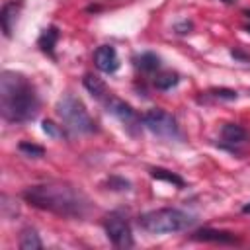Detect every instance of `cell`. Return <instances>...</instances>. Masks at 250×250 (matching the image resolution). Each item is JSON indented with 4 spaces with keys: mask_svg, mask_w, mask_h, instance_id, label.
Here are the masks:
<instances>
[{
    "mask_svg": "<svg viewBox=\"0 0 250 250\" xmlns=\"http://www.w3.org/2000/svg\"><path fill=\"white\" fill-rule=\"evenodd\" d=\"M230 57H232L234 61H238V62L250 64V53H244V51H240V49H232V51H230Z\"/></svg>",
    "mask_w": 250,
    "mask_h": 250,
    "instance_id": "23",
    "label": "cell"
},
{
    "mask_svg": "<svg viewBox=\"0 0 250 250\" xmlns=\"http://www.w3.org/2000/svg\"><path fill=\"white\" fill-rule=\"evenodd\" d=\"M18 150H20L23 156H27V158H43V156H45V148H43L41 145L31 143V141H21V143L18 145Z\"/></svg>",
    "mask_w": 250,
    "mask_h": 250,
    "instance_id": "18",
    "label": "cell"
},
{
    "mask_svg": "<svg viewBox=\"0 0 250 250\" xmlns=\"http://www.w3.org/2000/svg\"><path fill=\"white\" fill-rule=\"evenodd\" d=\"M39 94L33 82L16 70H2L0 74V111L4 121L20 125L35 119L39 111Z\"/></svg>",
    "mask_w": 250,
    "mask_h": 250,
    "instance_id": "2",
    "label": "cell"
},
{
    "mask_svg": "<svg viewBox=\"0 0 250 250\" xmlns=\"http://www.w3.org/2000/svg\"><path fill=\"white\" fill-rule=\"evenodd\" d=\"M248 141H250V135L244 127H240L238 123H223L221 148H225L232 154H240V146H244Z\"/></svg>",
    "mask_w": 250,
    "mask_h": 250,
    "instance_id": "8",
    "label": "cell"
},
{
    "mask_svg": "<svg viewBox=\"0 0 250 250\" xmlns=\"http://www.w3.org/2000/svg\"><path fill=\"white\" fill-rule=\"evenodd\" d=\"M82 86L88 90V94H90L94 100H98V102H102V104L111 96V92L107 90L105 82H104L100 76L92 74V72H86V74H84V78H82Z\"/></svg>",
    "mask_w": 250,
    "mask_h": 250,
    "instance_id": "12",
    "label": "cell"
},
{
    "mask_svg": "<svg viewBox=\"0 0 250 250\" xmlns=\"http://www.w3.org/2000/svg\"><path fill=\"white\" fill-rule=\"evenodd\" d=\"M105 186H107V189H111V191H129V189L133 188V184H131L129 180H125L123 176H115V174L105 180Z\"/></svg>",
    "mask_w": 250,
    "mask_h": 250,
    "instance_id": "20",
    "label": "cell"
},
{
    "mask_svg": "<svg viewBox=\"0 0 250 250\" xmlns=\"http://www.w3.org/2000/svg\"><path fill=\"white\" fill-rule=\"evenodd\" d=\"M59 39H61L59 27H57V25H49V27H45V29L39 33V37H37V47H39L47 57L55 59V47H57Z\"/></svg>",
    "mask_w": 250,
    "mask_h": 250,
    "instance_id": "13",
    "label": "cell"
},
{
    "mask_svg": "<svg viewBox=\"0 0 250 250\" xmlns=\"http://www.w3.org/2000/svg\"><path fill=\"white\" fill-rule=\"evenodd\" d=\"M141 121L143 125L156 137L160 139H166V141H178L182 143L184 141V133L178 125V119L168 113L166 109L162 107H152V109H146L143 115H141Z\"/></svg>",
    "mask_w": 250,
    "mask_h": 250,
    "instance_id": "5",
    "label": "cell"
},
{
    "mask_svg": "<svg viewBox=\"0 0 250 250\" xmlns=\"http://www.w3.org/2000/svg\"><path fill=\"white\" fill-rule=\"evenodd\" d=\"M221 2H223V4H227V6H232V4H236L238 0H221Z\"/></svg>",
    "mask_w": 250,
    "mask_h": 250,
    "instance_id": "25",
    "label": "cell"
},
{
    "mask_svg": "<svg viewBox=\"0 0 250 250\" xmlns=\"http://www.w3.org/2000/svg\"><path fill=\"white\" fill-rule=\"evenodd\" d=\"M23 8V0H6L2 4V10H0V25H2V31L4 35L10 39L12 33H14V27H16V21H18V16Z\"/></svg>",
    "mask_w": 250,
    "mask_h": 250,
    "instance_id": "11",
    "label": "cell"
},
{
    "mask_svg": "<svg viewBox=\"0 0 250 250\" xmlns=\"http://www.w3.org/2000/svg\"><path fill=\"white\" fill-rule=\"evenodd\" d=\"M178 82H180V74H178V72H174V70H164V72L156 74V78H154V88H156V90H162V92H168V90H172L174 86H178Z\"/></svg>",
    "mask_w": 250,
    "mask_h": 250,
    "instance_id": "17",
    "label": "cell"
},
{
    "mask_svg": "<svg viewBox=\"0 0 250 250\" xmlns=\"http://www.w3.org/2000/svg\"><path fill=\"white\" fill-rule=\"evenodd\" d=\"M242 14H244V16L250 20V8H244V10H242Z\"/></svg>",
    "mask_w": 250,
    "mask_h": 250,
    "instance_id": "26",
    "label": "cell"
},
{
    "mask_svg": "<svg viewBox=\"0 0 250 250\" xmlns=\"http://www.w3.org/2000/svg\"><path fill=\"white\" fill-rule=\"evenodd\" d=\"M55 109H57V115L61 117V121H62L64 129L68 133H72V135H90V133L98 131L96 121L88 113L86 105L74 94H64L57 102Z\"/></svg>",
    "mask_w": 250,
    "mask_h": 250,
    "instance_id": "4",
    "label": "cell"
},
{
    "mask_svg": "<svg viewBox=\"0 0 250 250\" xmlns=\"http://www.w3.org/2000/svg\"><path fill=\"white\" fill-rule=\"evenodd\" d=\"M207 94L215 100H227V102H232L238 98V92L232 90V88H209Z\"/></svg>",
    "mask_w": 250,
    "mask_h": 250,
    "instance_id": "21",
    "label": "cell"
},
{
    "mask_svg": "<svg viewBox=\"0 0 250 250\" xmlns=\"http://www.w3.org/2000/svg\"><path fill=\"white\" fill-rule=\"evenodd\" d=\"M20 248L21 250H37V248H43V242L37 234V230L33 227H25L20 234Z\"/></svg>",
    "mask_w": 250,
    "mask_h": 250,
    "instance_id": "16",
    "label": "cell"
},
{
    "mask_svg": "<svg viewBox=\"0 0 250 250\" xmlns=\"http://www.w3.org/2000/svg\"><path fill=\"white\" fill-rule=\"evenodd\" d=\"M191 240L197 242H213V244H238L240 238L230 232V230H223V229H213V227H203L197 229L189 234Z\"/></svg>",
    "mask_w": 250,
    "mask_h": 250,
    "instance_id": "9",
    "label": "cell"
},
{
    "mask_svg": "<svg viewBox=\"0 0 250 250\" xmlns=\"http://www.w3.org/2000/svg\"><path fill=\"white\" fill-rule=\"evenodd\" d=\"M148 172H150V176H152L154 180H158V182L172 184V186H176V188H180V189L186 188V180H184L182 176H178L176 172H172V170H166V168H160V166H150Z\"/></svg>",
    "mask_w": 250,
    "mask_h": 250,
    "instance_id": "15",
    "label": "cell"
},
{
    "mask_svg": "<svg viewBox=\"0 0 250 250\" xmlns=\"http://www.w3.org/2000/svg\"><path fill=\"white\" fill-rule=\"evenodd\" d=\"M94 64L98 70L105 72V74H113L117 72L119 68V57H117V51L113 45H100L96 51H94Z\"/></svg>",
    "mask_w": 250,
    "mask_h": 250,
    "instance_id": "10",
    "label": "cell"
},
{
    "mask_svg": "<svg viewBox=\"0 0 250 250\" xmlns=\"http://www.w3.org/2000/svg\"><path fill=\"white\" fill-rule=\"evenodd\" d=\"M195 215L176 209V207H160L152 211H145L137 217V225L148 234H172L189 229L195 223Z\"/></svg>",
    "mask_w": 250,
    "mask_h": 250,
    "instance_id": "3",
    "label": "cell"
},
{
    "mask_svg": "<svg viewBox=\"0 0 250 250\" xmlns=\"http://www.w3.org/2000/svg\"><path fill=\"white\" fill-rule=\"evenodd\" d=\"M104 230L109 238V242L115 248H133L135 238L131 230V223L123 211H111L104 219Z\"/></svg>",
    "mask_w": 250,
    "mask_h": 250,
    "instance_id": "6",
    "label": "cell"
},
{
    "mask_svg": "<svg viewBox=\"0 0 250 250\" xmlns=\"http://www.w3.org/2000/svg\"><path fill=\"white\" fill-rule=\"evenodd\" d=\"M104 105H105V109H107V113H111L113 117H117L121 123H123V127L131 133V135H137L139 131H141V115L133 109V105L131 104H127L125 100H121V98H117V96H109L105 102H104Z\"/></svg>",
    "mask_w": 250,
    "mask_h": 250,
    "instance_id": "7",
    "label": "cell"
},
{
    "mask_svg": "<svg viewBox=\"0 0 250 250\" xmlns=\"http://www.w3.org/2000/svg\"><path fill=\"white\" fill-rule=\"evenodd\" d=\"M133 61H135V66H137L141 72H146V74L156 72V70L160 68V57H158L156 53H152V51H145V53L137 55Z\"/></svg>",
    "mask_w": 250,
    "mask_h": 250,
    "instance_id": "14",
    "label": "cell"
},
{
    "mask_svg": "<svg viewBox=\"0 0 250 250\" xmlns=\"http://www.w3.org/2000/svg\"><path fill=\"white\" fill-rule=\"evenodd\" d=\"M242 213H246V215H250V203H246V205H242Z\"/></svg>",
    "mask_w": 250,
    "mask_h": 250,
    "instance_id": "24",
    "label": "cell"
},
{
    "mask_svg": "<svg viewBox=\"0 0 250 250\" xmlns=\"http://www.w3.org/2000/svg\"><path fill=\"white\" fill-rule=\"evenodd\" d=\"M191 29H193V23L188 21V20H182V21H178V23L174 25V31H176L178 35H186V33H189Z\"/></svg>",
    "mask_w": 250,
    "mask_h": 250,
    "instance_id": "22",
    "label": "cell"
},
{
    "mask_svg": "<svg viewBox=\"0 0 250 250\" xmlns=\"http://www.w3.org/2000/svg\"><path fill=\"white\" fill-rule=\"evenodd\" d=\"M244 31H246V33H250V23H248V25H244Z\"/></svg>",
    "mask_w": 250,
    "mask_h": 250,
    "instance_id": "27",
    "label": "cell"
},
{
    "mask_svg": "<svg viewBox=\"0 0 250 250\" xmlns=\"http://www.w3.org/2000/svg\"><path fill=\"white\" fill-rule=\"evenodd\" d=\"M21 199L41 211L53 213L62 219H86L92 213V201L88 195L66 182H43L33 184L21 191Z\"/></svg>",
    "mask_w": 250,
    "mask_h": 250,
    "instance_id": "1",
    "label": "cell"
},
{
    "mask_svg": "<svg viewBox=\"0 0 250 250\" xmlns=\"http://www.w3.org/2000/svg\"><path fill=\"white\" fill-rule=\"evenodd\" d=\"M41 129H43V133L45 135H49V137H53V139H62V137H66V129H62L61 125H57L55 121H51V119H43L41 121Z\"/></svg>",
    "mask_w": 250,
    "mask_h": 250,
    "instance_id": "19",
    "label": "cell"
}]
</instances>
